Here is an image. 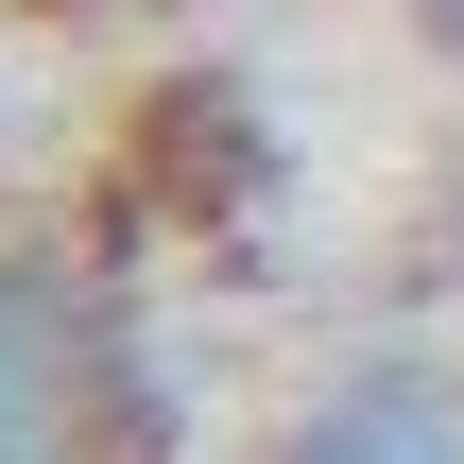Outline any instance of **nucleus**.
<instances>
[{
  "instance_id": "obj_1",
  "label": "nucleus",
  "mask_w": 464,
  "mask_h": 464,
  "mask_svg": "<svg viewBox=\"0 0 464 464\" xmlns=\"http://www.w3.org/2000/svg\"><path fill=\"white\" fill-rule=\"evenodd\" d=\"M276 464H464V379L430 344H379V362H344V379L293 396Z\"/></svg>"
},
{
  "instance_id": "obj_2",
  "label": "nucleus",
  "mask_w": 464,
  "mask_h": 464,
  "mask_svg": "<svg viewBox=\"0 0 464 464\" xmlns=\"http://www.w3.org/2000/svg\"><path fill=\"white\" fill-rule=\"evenodd\" d=\"M413 34H430V52H448V69H464V0H413Z\"/></svg>"
},
{
  "instance_id": "obj_3",
  "label": "nucleus",
  "mask_w": 464,
  "mask_h": 464,
  "mask_svg": "<svg viewBox=\"0 0 464 464\" xmlns=\"http://www.w3.org/2000/svg\"><path fill=\"white\" fill-rule=\"evenodd\" d=\"M0 464H69V448H52V430H0Z\"/></svg>"
},
{
  "instance_id": "obj_4",
  "label": "nucleus",
  "mask_w": 464,
  "mask_h": 464,
  "mask_svg": "<svg viewBox=\"0 0 464 464\" xmlns=\"http://www.w3.org/2000/svg\"><path fill=\"white\" fill-rule=\"evenodd\" d=\"M448 276H464V207H448Z\"/></svg>"
},
{
  "instance_id": "obj_5",
  "label": "nucleus",
  "mask_w": 464,
  "mask_h": 464,
  "mask_svg": "<svg viewBox=\"0 0 464 464\" xmlns=\"http://www.w3.org/2000/svg\"><path fill=\"white\" fill-rule=\"evenodd\" d=\"M103 17H121V0H103Z\"/></svg>"
}]
</instances>
